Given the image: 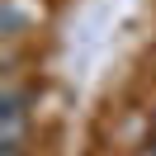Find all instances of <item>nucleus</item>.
Returning a JSON list of instances; mask_svg holds the SVG:
<instances>
[{
	"label": "nucleus",
	"instance_id": "nucleus-3",
	"mask_svg": "<svg viewBox=\"0 0 156 156\" xmlns=\"http://www.w3.org/2000/svg\"><path fill=\"white\" fill-rule=\"evenodd\" d=\"M0 156H24V147H19V151H0Z\"/></svg>",
	"mask_w": 156,
	"mask_h": 156
},
{
	"label": "nucleus",
	"instance_id": "nucleus-1",
	"mask_svg": "<svg viewBox=\"0 0 156 156\" xmlns=\"http://www.w3.org/2000/svg\"><path fill=\"white\" fill-rule=\"evenodd\" d=\"M24 123H29V114H24V90L5 85L0 90V151H19L24 147Z\"/></svg>",
	"mask_w": 156,
	"mask_h": 156
},
{
	"label": "nucleus",
	"instance_id": "nucleus-2",
	"mask_svg": "<svg viewBox=\"0 0 156 156\" xmlns=\"http://www.w3.org/2000/svg\"><path fill=\"white\" fill-rule=\"evenodd\" d=\"M142 156H156V137H151V142H147V151H142Z\"/></svg>",
	"mask_w": 156,
	"mask_h": 156
}]
</instances>
